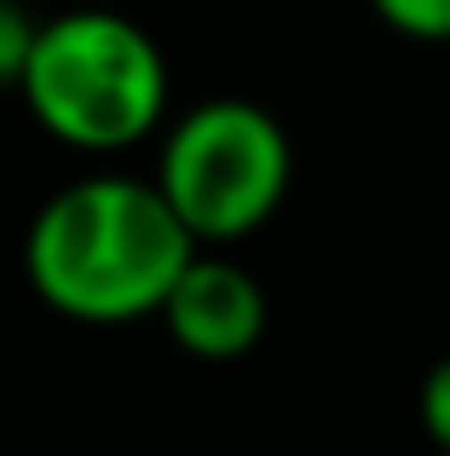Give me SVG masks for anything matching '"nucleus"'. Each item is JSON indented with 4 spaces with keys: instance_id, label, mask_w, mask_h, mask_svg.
Returning a JSON list of instances; mask_svg holds the SVG:
<instances>
[{
    "instance_id": "1",
    "label": "nucleus",
    "mask_w": 450,
    "mask_h": 456,
    "mask_svg": "<svg viewBox=\"0 0 450 456\" xmlns=\"http://www.w3.org/2000/svg\"><path fill=\"white\" fill-rule=\"evenodd\" d=\"M203 255L157 179L87 174L41 202L23 237V272L58 318L139 323L157 318L180 272Z\"/></svg>"
},
{
    "instance_id": "2",
    "label": "nucleus",
    "mask_w": 450,
    "mask_h": 456,
    "mask_svg": "<svg viewBox=\"0 0 450 456\" xmlns=\"http://www.w3.org/2000/svg\"><path fill=\"white\" fill-rule=\"evenodd\" d=\"M18 99L58 145L110 156L162 127L168 58L133 18L110 6H76L35 29Z\"/></svg>"
},
{
    "instance_id": "3",
    "label": "nucleus",
    "mask_w": 450,
    "mask_h": 456,
    "mask_svg": "<svg viewBox=\"0 0 450 456\" xmlns=\"http://www.w3.org/2000/svg\"><path fill=\"white\" fill-rule=\"evenodd\" d=\"M289 179V134L254 99H203L162 134L157 191L197 243L254 237L283 208Z\"/></svg>"
},
{
    "instance_id": "4",
    "label": "nucleus",
    "mask_w": 450,
    "mask_h": 456,
    "mask_svg": "<svg viewBox=\"0 0 450 456\" xmlns=\"http://www.w3.org/2000/svg\"><path fill=\"white\" fill-rule=\"evenodd\" d=\"M168 335L203 364H231V358L254 353L266 335V289L254 272H243L225 255H197L180 272L173 295L157 312Z\"/></svg>"
},
{
    "instance_id": "5",
    "label": "nucleus",
    "mask_w": 450,
    "mask_h": 456,
    "mask_svg": "<svg viewBox=\"0 0 450 456\" xmlns=\"http://www.w3.org/2000/svg\"><path fill=\"white\" fill-rule=\"evenodd\" d=\"M370 12L405 41H450V0H370Z\"/></svg>"
},
{
    "instance_id": "6",
    "label": "nucleus",
    "mask_w": 450,
    "mask_h": 456,
    "mask_svg": "<svg viewBox=\"0 0 450 456\" xmlns=\"http://www.w3.org/2000/svg\"><path fill=\"white\" fill-rule=\"evenodd\" d=\"M35 29H41V23L29 18V6H23V0H0V87H18V81H23Z\"/></svg>"
},
{
    "instance_id": "7",
    "label": "nucleus",
    "mask_w": 450,
    "mask_h": 456,
    "mask_svg": "<svg viewBox=\"0 0 450 456\" xmlns=\"http://www.w3.org/2000/svg\"><path fill=\"white\" fill-rule=\"evenodd\" d=\"M422 428H428V439L439 451H450V358H439V364L422 376Z\"/></svg>"
},
{
    "instance_id": "8",
    "label": "nucleus",
    "mask_w": 450,
    "mask_h": 456,
    "mask_svg": "<svg viewBox=\"0 0 450 456\" xmlns=\"http://www.w3.org/2000/svg\"><path fill=\"white\" fill-rule=\"evenodd\" d=\"M439 456H450V451H439Z\"/></svg>"
}]
</instances>
